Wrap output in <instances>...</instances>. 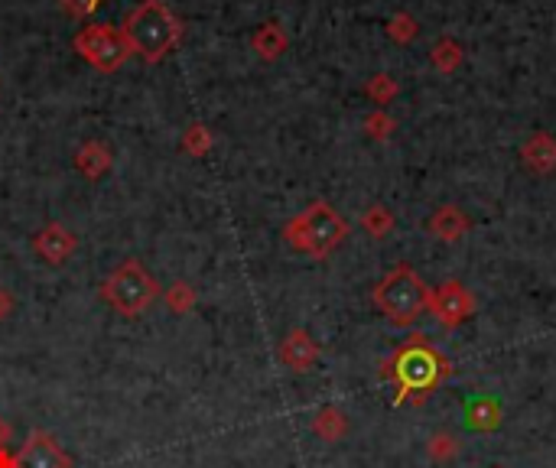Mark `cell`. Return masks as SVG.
Masks as SVG:
<instances>
[{
    "instance_id": "6da1fadb",
    "label": "cell",
    "mask_w": 556,
    "mask_h": 468,
    "mask_svg": "<svg viewBox=\"0 0 556 468\" xmlns=\"http://www.w3.org/2000/svg\"><path fill=\"white\" fill-rule=\"evenodd\" d=\"M121 33L134 56H140L147 65H157L183 43L186 26L163 0H144L124 17Z\"/></svg>"
},
{
    "instance_id": "7a4b0ae2",
    "label": "cell",
    "mask_w": 556,
    "mask_h": 468,
    "mask_svg": "<svg viewBox=\"0 0 556 468\" xmlns=\"http://www.w3.org/2000/svg\"><path fill=\"white\" fill-rule=\"evenodd\" d=\"M384 374L394 377V384L400 387V397L423 400L452 374V364L446 361L443 351H436L430 342H423V335H410L394 351V358L384 364Z\"/></svg>"
},
{
    "instance_id": "3957f363",
    "label": "cell",
    "mask_w": 556,
    "mask_h": 468,
    "mask_svg": "<svg viewBox=\"0 0 556 468\" xmlns=\"http://www.w3.org/2000/svg\"><path fill=\"white\" fill-rule=\"evenodd\" d=\"M345 238H348V221L322 199L309 202L300 215H293L283 225V241L293 251H300L313 260H326Z\"/></svg>"
},
{
    "instance_id": "277c9868",
    "label": "cell",
    "mask_w": 556,
    "mask_h": 468,
    "mask_svg": "<svg viewBox=\"0 0 556 468\" xmlns=\"http://www.w3.org/2000/svg\"><path fill=\"white\" fill-rule=\"evenodd\" d=\"M371 299L387 322L407 329V325L417 322L426 312V306H430V286L420 280V273L410 264H397L378 280Z\"/></svg>"
},
{
    "instance_id": "5b68a950",
    "label": "cell",
    "mask_w": 556,
    "mask_h": 468,
    "mask_svg": "<svg viewBox=\"0 0 556 468\" xmlns=\"http://www.w3.org/2000/svg\"><path fill=\"white\" fill-rule=\"evenodd\" d=\"M98 296L105 299L118 316L134 319V316H144V312L160 299V283L137 257H131V260H124L121 267H114L111 277L101 283Z\"/></svg>"
},
{
    "instance_id": "8992f818",
    "label": "cell",
    "mask_w": 556,
    "mask_h": 468,
    "mask_svg": "<svg viewBox=\"0 0 556 468\" xmlns=\"http://www.w3.org/2000/svg\"><path fill=\"white\" fill-rule=\"evenodd\" d=\"M72 49L98 72H118L121 65L134 56L121 33V26L111 23H88L72 39Z\"/></svg>"
},
{
    "instance_id": "52a82bcc",
    "label": "cell",
    "mask_w": 556,
    "mask_h": 468,
    "mask_svg": "<svg viewBox=\"0 0 556 468\" xmlns=\"http://www.w3.org/2000/svg\"><path fill=\"white\" fill-rule=\"evenodd\" d=\"M426 309L433 312L443 329H459V325H465L475 316V299L459 280H446L436 290H430V306Z\"/></svg>"
},
{
    "instance_id": "ba28073f",
    "label": "cell",
    "mask_w": 556,
    "mask_h": 468,
    "mask_svg": "<svg viewBox=\"0 0 556 468\" xmlns=\"http://www.w3.org/2000/svg\"><path fill=\"white\" fill-rule=\"evenodd\" d=\"M17 468H72V459L53 433L33 429L17 452Z\"/></svg>"
},
{
    "instance_id": "9c48e42d",
    "label": "cell",
    "mask_w": 556,
    "mask_h": 468,
    "mask_svg": "<svg viewBox=\"0 0 556 468\" xmlns=\"http://www.w3.org/2000/svg\"><path fill=\"white\" fill-rule=\"evenodd\" d=\"M75 247H79V238H75V231H69L62 221H49V225H43L33 238L36 257H43L46 264H53V267L66 264L75 254Z\"/></svg>"
},
{
    "instance_id": "30bf717a",
    "label": "cell",
    "mask_w": 556,
    "mask_h": 468,
    "mask_svg": "<svg viewBox=\"0 0 556 468\" xmlns=\"http://www.w3.org/2000/svg\"><path fill=\"white\" fill-rule=\"evenodd\" d=\"M280 361L296 374L313 371L319 361V342L306 329H293L283 335V342H280Z\"/></svg>"
},
{
    "instance_id": "8fae6325",
    "label": "cell",
    "mask_w": 556,
    "mask_h": 468,
    "mask_svg": "<svg viewBox=\"0 0 556 468\" xmlns=\"http://www.w3.org/2000/svg\"><path fill=\"white\" fill-rule=\"evenodd\" d=\"M521 163L537 176L556 173V137L547 130H537L534 137H527L521 147Z\"/></svg>"
},
{
    "instance_id": "7c38bea8",
    "label": "cell",
    "mask_w": 556,
    "mask_h": 468,
    "mask_svg": "<svg viewBox=\"0 0 556 468\" xmlns=\"http://www.w3.org/2000/svg\"><path fill=\"white\" fill-rule=\"evenodd\" d=\"M111 166H114V153L108 143H101V140H85L79 150H75V169L85 176V179H101V176H108L111 173Z\"/></svg>"
},
{
    "instance_id": "4fadbf2b",
    "label": "cell",
    "mask_w": 556,
    "mask_h": 468,
    "mask_svg": "<svg viewBox=\"0 0 556 468\" xmlns=\"http://www.w3.org/2000/svg\"><path fill=\"white\" fill-rule=\"evenodd\" d=\"M469 228H472L469 215L456 205H439L436 215L430 218V231L436 234L439 241H459V238L469 234Z\"/></svg>"
},
{
    "instance_id": "5bb4252c",
    "label": "cell",
    "mask_w": 556,
    "mask_h": 468,
    "mask_svg": "<svg viewBox=\"0 0 556 468\" xmlns=\"http://www.w3.org/2000/svg\"><path fill=\"white\" fill-rule=\"evenodd\" d=\"M287 46H290V36L283 33L280 23H261V26L254 30V36H251V49H254L264 62L280 59L283 52H287Z\"/></svg>"
},
{
    "instance_id": "9a60e30c",
    "label": "cell",
    "mask_w": 556,
    "mask_h": 468,
    "mask_svg": "<svg viewBox=\"0 0 556 468\" xmlns=\"http://www.w3.org/2000/svg\"><path fill=\"white\" fill-rule=\"evenodd\" d=\"M465 59V49L456 36H439L436 39V46L430 52V62H433V69L436 72H443V75H452L462 65Z\"/></svg>"
},
{
    "instance_id": "2e32d148",
    "label": "cell",
    "mask_w": 556,
    "mask_h": 468,
    "mask_svg": "<svg viewBox=\"0 0 556 468\" xmlns=\"http://www.w3.org/2000/svg\"><path fill=\"white\" fill-rule=\"evenodd\" d=\"M313 433L326 442H339L348 433V416L339 407H322L313 416Z\"/></svg>"
},
{
    "instance_id": "e0dca14e",
    "label": "cell",
    "mask_w": 556,
    "mask_h": 468,
    "mask_svg": "<svg viewBox=\"0 0 556 468\" xmlns=\"http://www.w3.org/2000/svg\"><path fill=\"white\" fill-rule=\"evenodd\" d=\"M212 143H215V134H212V127L209 124H202V121H192L189 127H186V134H183V150L189 153V156H205L212 150Z\"/></svg>"
},
{
    "instance_id": "ac0fdd59",
    "label": "cell",
    "mask_w": 556,
    "mask_h": 468,
    "mask_svg": "<svg viewBox=\"0 0 556 468\" xmlns=\"http://www.w3.org/2000/svg\"><path fill=\"white\" fill-rule=\"evenodd\" d=\"M387 36H391L397 46L413 43V39L420 36V23H417V17H413V13H407V10L394 13V17L387 20Z\"/></svg>"
},
{
    "instance_id": "d6986e66",
    "label": "cell",
    "mask_w": 556,
    "mask_h": 468,
    "mask_svg": "<svg viewBox=\"0 0 556 468\" xmlns=\"http://www.w3.org/2000/svg\"><path fill=\"white\" fill-rule=\"evenodd\" d=\"M166 306H170V312H176V316H186V312H192V306H196V286L186 283V280H176L170 290L163 293Z\"/></svg>"
},
{
    "instance_id": "ffe728a7",
    "label": "cell",
    "mask_w": 556,
    "mask_h": 468,
    "mask_svg": "<svg viewBox=\"0 0 556 468\" xmlns=\"http://www.w3.org/2000/svg\"><path fill=\"white\" fill-rule=\"evenodd\" d=\"M361 228H365L371 238H387L394 231V215L387 205H371L365 215H361Z\"/></svg>"
},
{
    "instance_id": "44dd1931",
    "label": "cell",
    "mask_w": 556,
    "mask_h": 468,
    "mask_svg": "<svg viewBox=\"0 0 556 468\" xmlns=\"http://www.w3.org/2000/svg\"><path fill=\"white\" fill-rule=\"evenodd\" d=\"M397 91H400L397 82H394V78L387 75V72L371 75L368 82H365V95H368L374 104H378V108H381V104H391V101L397 98Z\"/></svg>"
},
{
    "instance_id": "7402d4cb",
    "label": "cell",
    "mask_w": 556,
    "mask_h": 468,
    "mask_svg": "<svg viewBox=\"0 0 556 468\" xmlns=\"http://www.w3.org/2000/svg\"><path fill=\"white\" fill-rule=\"evenodd\" d=\"M394 127H397V121L391 114H387L384 108H374L368 117H365V134L371 137V140H387L394 134Z\"/></svg>"
},
{
    "instance_id": "603a6c76",
    "label": "cell",
    "mask_w": 556,
    "mask_h": 468,
    "mask_svg": "<svg viewBox=\"0 0 556 468\" xmlns=\"http://www.w3.org/2000/svg\"><path fill=\"white\" fill-rule=\"evenodd\" d=\"M426 452H430V459L446 462V459H452V455L459 452V446H456V439H452L449 433H436V436H430V442H426Z\"/></svg>"
},
{
    "instance_id": "cb8c5ba5",
    "label": "cell",
    "mask_w": 556,
    "mask_h": 468,
    "mask_svg": "<svg viewBox=\"0 0 556 468\" xmlns=\"http://www.w3.org/2000/svg\"><path fill=\"white\" fill-rule=\"evenodd\" d=\"M501 423V416H498V407L491 400H482V403H475V410H472V426L475 429H495Z\"/></svg>"
},
{
    "instance_id": "d4e9b609",
    "label": "cell",
    "mask_w": 556,
    "mask_h": 468,
    "mask_svg": "<svg viewBox=\"0 0 556 468\" xmlns=\"http://www.w3.org/2000/svg\"><path fill=\"white\" fill-rule=\"evenodd\" d=\"M62 10L69 13V17L82 20V17H92V13L101 7V0H59Z\"/></svg>"
},
{
    "instance_id": "484cf974",
    "label": "cell",
    "mask_w": 556,
    "mask_h": 468,
    "mask_svg": "<svg viewBox=\"0 0 556 468\" xmlns=\"http://www.w3.org/2000/svg\"><path fill=\"white\" fill-rule=\"evenodd\" d=\"M10 312H14V296H10V290L0 286V319H7Z\"/></svg>"
},
{
    "instance_id": "4316f807",
    "label": "cell",
    "mask_w": 556,
    "mask_h": 468,
    "mask_svg": "<svg viewBox=\"0 0 556 468\" xmlns=\"http://www.w3.org/2000/svg\"><path fill=\"white\" fill-rule=\"evenodd\" d=\"M10 436H14V426H10L7 420H0V449H7Z\"/></svg>"
},
{
    "instance_id": "83f0119b",
    "label": "cell",
    "mask_w": 556,
    "mask_h": 468,
    "mask_svg": "<svg viewBox=\"0 0 556 468\" xmlns=\"http://www.w3.org/2000/svg\"><path fill=\"white\" fill-rule=\"evenodd\" d=\"M0 468H17V455H10L7 449H0Z\"/></svg>"
},
{
    "instance_id": "f1b7e54d",
    "label": "cell",
    "mask_w": 556,
    "mask_h": 468,
    "mask_svg": "<svg viewBox=\"0 0 556 468\" xmlns=\"http://www.w3.org/2000/svg\"><path fill=\"white\" fill-rule=\"evenodd\" d=\"M495 468H501V465H495Z\"/></svg>"
}]
</instances>
